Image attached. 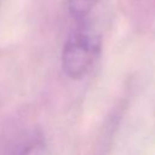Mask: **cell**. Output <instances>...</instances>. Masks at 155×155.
<instances>
[{
    "label": "cell",
    "mask_w": 155,
    "mask_h": 155,
    "mask_svg": "<svg viewBox=\"0 0 155 155\" xmlns=\"http://www.w3.org/2000/svg\"><path fill=\"white\" fill-rule=\"evenodd\" d=\"M102 50V38L85 22L71 31L64 42L61 65L63 73L73 79L84 78L94 65Z\"/></svg>",
    "instance_id": "6da1fadb"
},
{
    "label": "cell",
    "mask_w": 155,
    "mask_h": 155,
    "mask_svg": "<svg viewBox=\"0 0 155 155\" xmlns=\"http://www.w3.org/2000/svg\"><path fill=\"white\" fill-rule=\"evenodd\" d=\"M40 147L41 142L36 136H22L1 145L0 155H34Z\"/></svg>",
    "instance_id": "7a4b0ae2"
},
{
    "label": "cell",
    "mask_w": 155,
    "mask_h": 155,
    "mask_svg": "<svg viewBox=\"0 0 155 155\" xmlns=\"http://www.w3.org/2000/svg\"><path fill=\"white\" fill-rule=\"evenodd\" d=\"M99 1L101 0H67V4L70 16L84 22Z\"/></svg>",
    "instance_id": "3957f363"
}]
</instances>
